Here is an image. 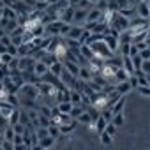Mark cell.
<instances>
[{"instance_id":"cell-39","label":"cell","mask_w":150,"mask_h":150,"mask_svg":"<svg viewBox=\"0 0 150 150\" xmlns=\"http://www.w3.org/2000/svg\"><path fill=\"white\" fill-rule=\"evenodd\" d=\"M2 9H4V7H0V21H2Z\"/></svg>"},{"instance_id":"cell-11","label":"cell","mask_w":150,"mask_h":150,"mask_svg":"<svg viewBox=\"0 0 150 150\" xmlns=\"http://www.w3.org/2000/svg\"><path fill=\"white\" fill-rule=\"evenodd\" d=\"M50 72L53 74V76L60 78V76H62V72H64V62H62V60H57V62H53V64L50 65Z\"/></svg>"},{"instance_id":"cell-7","label":"cell","mask_w":150,"mask_h":150,"mask_svg":"<svg viewBox=\"0 0 150 150\" xmlns=\"http://www.w3.org/2000/svg\"><path fill=\"white\" fill-rule=\"evenodd\" d=\"M88 11L90 9H80V7H76V11H74V23H80V27H83L87 23Z\"/></svg>"},{"instance_id":"cell-13","label":"cell","mask_w":150,"mask_h":150,"mask_svg":"<svg viewBox=\"0 0 150 150\" xmlns=\"http://www.w3.org/2000/svg\"><path fill=\"white\" fill-rule=\"evenodd\" d=\"M2 18H4V20H18V13H16L14 7L6 6V7L2 9Z\"/></svg>"},{"instance_id":"cell-19","label":"cell","mask_w":150,"mask_h":150,"mask_svg":"<svg viewBox=\"0 0 150 150\" xmlns=\"http://www.w3.org/2000/svg\"><path fill=\"white\" fill-rule=\"evenodd\" d=\"M124 106H125V96H122V97L111 106V111H113V113H120V111L124 110Z\"/></svg>"},{"instance_id":"cell-1","label":"cell","mask_w":150,"mask_h":150,"mask_svg":"<svg viewBox=\"0 0 150 150\" xmlns=\"http://www.w3.org/2000/svg\"><path fill=\"white\" fill-rule=\"evenodd\" d=\"M129 27H131V20H129L127 16H124L120 11H117V13L113 14L111 21H110V28H113V30H117L118 34H122V32H127Z\"/></svg>"},{"instance_id":"cell-14","label":"cell","mask_w":150,"mask_h":150,"mask_svg":"<svg viewBox=\"0 0 150 150\" xmlns=\"http://www.w3.org/2000/svg\"><path fill=\"white\" fill-rule=\"evenodd\" d=\"M115 87V90L120 94V96H127L131 90H132V87L129 85V81H120V83H117V85H113Z\"/></svg>"},{"instance_id":"cell-3","label":"cell","mask_w":150,"mask_h":150,"mask_svg":"<svg viewBox=\"0 0 150 150\" xmlns=\"http://www.w3.org/2000/svg\"><path fill=\"white\" fill-rule=\"evenodd\" d=\"M103 16H104V11H103V9H99L97 6H94V7L88 11L87 23H97V21H103Z\"/></svg>"},{"instance_id":"cell-35","label":"cell","mask_w":150,"mask_h":150,"mask_svg":"<svg viewBox=\"0 0 150 150\" xmlns=\"http://www.w3.org/2000/svg\"><path fill=\"white\" fill-rule=\"evenodd\" d=\"M7 32H6V28H2V27H0V37H4Z\"/></svg>"},{"instance_id":"cell-22","label":"cell","mask_w":150,"mask_h":150,"mask_svg":"<svg viewBox=\"0 0 150 150\" xmlns=\"http://www.w3.org/2000/svg\"><path fill=\"white\" fill-rule=\"evenodd\" d=\"M14 136H16L14 127H13V125H7V127L4 129V139H6V141H14Z\"/></svg>"},{"instance_id":"cell-21","label":"cell","mask_w":150,"mask_h":150,"mask_svg":"<svg viewBox=\"0 0 150 150\" xmlns=\"http://www.w3.org/2000/svg\"><path fill=\"white\" fill-rule=\"evenodd\" d=\"M94 125H96V132H99V134H101V132H104V129H106L108 122H106V120H104L103 117H99V118H97V120L94 122Z\"/></svg>"},{"instance_id":"cell-5","label":"cell","mask_w":150,"mask_h":150,"mask_svg":"<svg viewBox=\"0 0 150 150\" xmlns=\"http://www.w3.org/2000/svg\"><path fill=\"white\" fill-rule=\"evenodd\" d=\"M74 11H76V7L74 6H65L64 9H62V14H60V21H64V23H72L74 21Z\"/></svg>"},{"instance_id":"cell-26","label":"cell","mask_w":150,"mask_h":150,"mask_svg":"<svg viewBox=\"0 0 150 150\" xmlns=\"http://www.w3.org/2000/svg\"><path fill=\"white\" fill-rule=\"evenodd\" d=\"M48 131H50V136H53V138H57V139L62 136V134H60V127L55 125V124H50V125H48Z\"/></svg>"},{"instance_id":"cell-20","label":"cell","mask_w":150,"mask_h":150,"mask_svg":"<svg viewBox=\"0 0 150 150\" xmlns=\"http://www.w3.org/2000/svg\"><path fill=\"white\" fill-rule=\"evenodd\" d=\"M20 118H21V111L16 108V110L9 115V125H16V124H20Z\"/></svg>"},{"instance_id":"cell-2","label":"cell","mask_w":150,"mask_h":150,"mask_svg":"<svg viewBox=\"0 0 150 150\" xmlns=\"http://www.w3.org/2000/svg\"><path fill=\"white\" fill-rule=\"evenodd\" d=\"M34 65H35V58H30V57H18V71H20V72L34 71Z\"/></svg>"},{"instance_id":"cell-32","label":"cell","mask_w":150,"mask_h":150,"mask_svg":"<svg viewBox=\"0 0 150 150\" xmlns=\"http://www.w3.org/2000/svg\"><path fill=\"white\" fill-rule=\"evenodd\" d=\"M131 60H132V64H134V67L139 71V67H141V62H143V58L139 57V55H136V57H131Z\"/></svg>"},{"instance_id":"cell-41","label":"cell","mask_w":150,"mask_h":150,"mask_svg":"<svg viewBox=\"0 0 150 150\" xmlns=\"http://www.w3.org/2000/svg\"><path fill=\"white\" fill-rule=\"evenodd\" d=\"M146 4H148V9H150V0H146Z\"/></svg>"},{"instance_id":"cell-16","label":"cell","mask_w":150,"mask_h":150,"mask_svg":"<svg viewBox=\"0 0 150 150\" xmlns=\"http://www.w3.org/2000/svg\"><path fill=\"white\" fill-rule=\"evenodd\" d=\"M57 106H58L60 113H65V115H69V113L72 111V108H74V104H72L71 101H60Z\"/></svg>"},{"instance_id":"cell-24","label":"cell","mask_w":150,"mask_h":150,"mask_svg":"<svg viewBox=\"0 0 150 150\" xmlns=\"http://www.w3.org/2000/svg\"><path fill=\"white\" fill-rule=\"evenodd\" d=\"M111 143H113V136H111V134H108L106 131H104V132H101V145H103V146H110Z\"/></svg>"},{"instance_id":"cell-17","label":"cell","mask_w":150,"mask_h":150,"mask_svg":"<svg viewBox=\"0 0 150 150\" xmlns=\"http://www.w3.org/2000/svg\"><path fill=\"white\" fill-rule=\"evenodd\" d=\"M80 53H81L87 60H92V58H94V51H92V46H90V44H81V46H80Z\"/></svg>"},{"instance_id":"cell-30","label":"cell","mask_w":150,"mask_h":150,"mask_svg":"<svg viewBox=\"0 0 150 150\" xmlns=\"http://www.w3.org/2000/svg\"><path fill=\"white\" fill-rule=\"evenodd\" d=\"M138 92H139L143 97H150V87H148V85H141V87H138Z\"/></svg>"},{"instance_id":"cell-10","label":"cell","mask_w":150,"mask_h":150,"mask_svg":"<svg viewBox=\"0 0 150 150\" xmlns=\"http://www.w3.org/2000/svg\"><path fill=\"white\" fill-rule=\"evenodd\" d=\"M83 32H85V28H83V27H71V30H69V34H67V39L80 41V39H81V35H83ZM80 44H81V42H80Z\"/></svg>"},{"instance_id":"cell-37","label":"cell","mask_w":150,"mask_h":150,"mask_svg":"<svg viewBox=\"0 0 150 150\" xmlns=\"http://www.w3.org/2000/svg\"><path fill=\"white\" fill-rule=\"evenodd\" d=\"M4 141H6V139H4V134L0 132V146H2V143H4Z\"/></svg>"},{"instance_id":"cell-15","label":"cell","mask_w":150,"mask_h":150,"mask_svg":"<svg viewBox=\"0 0 150 150\" xmlns=\"http://www.w3.org/2000/svg\"><path fill=\"white\" fill-rule=\"evenodd\" d=\"M55 143H57V138H53V136H46V138H42V139L39 141V145H41L44 150L53 148V146H55Z\"/></svg>"},{"instance_id":"cell-38","label":"cell","mask_w":150,"mask_h":150,"mask_svg":"<svg viewBox=\"0 0 150 150\" xmlns=\"http://www.w3.org/2000/svg\"><path fill=\"white\" fill-rule=\"evenodd\" d=\"M46 2H48V4H58L60 0H46Z\"/></svg>"},{"instance_id":"cell-4","label":"cell","mask_w":150,"mask_h":150,"mask_svg":"<svg viewBox=\"0 0 150 150\" xmlns=\"http://www.w3.org/2000/svg\"><path fill=\"white\" fill-rule=\"evenodd\" d=\"M62 25H64V21H60V20H53V21H50L48 25H44L46 34H48V35H60Z\"/></svg>"},{"instance_id":"cell-31","label":"cell","mask_w":150,"mask_h":150,"mask_svg":"<svg viewBox=\"0 0 150 150\" xmlns=\"http://www.w3.org/2000/svg\"><path fill=\"white\" fill-rule=\"evenodd\" d=\"M139 71H141L143 74H150V60H143V62H141Z\"/></svg>"},{"instance_id":"cell-12","label":"cell","mask_w":150,"mask_h":150,"mask_svg":"<svg viewBox=\"0 0 150 150\" xmlns=\"http://www.w3.org/2000/svg\"><path fill=\"white\" fill-rule=\"evenodd\" d=\"M127 78H129V72L124 69V67H120V69H117V72H115V76H113V83L117 85V83H120V81H127Z\"/></svg>"},{"instance_id":"cell-18","label":"cell","mask_w":150,"mask_h":150,"mask_svg":"<svg viewBox=\"0 0 150 150\" xmlns=\"http://www.w3.org/2000/svg\"><path fill=\"white\" fill-rule=\"evenodd\" d=\"M92 122H94V118H92V115H90L88 110H85V111L78 117V124H87V125H90Z\"/></svg>"},{"instance_id":"cell-33","label":"cell","mask_w":150,"mask_h":150,"mask_svg":"<svg viewBox=\"0 0 150 150\" xmlns=\"http://www.w3.org/2000/svg\"><path fill=\"white\" fill-rule=\"evenodd\" d=\"M2 148H4V150H16V146H14L13 141H4V143H2Z\"/></svg>"},{"instance_id":"cell-29","label":"cell","mask_w":150,"mask_h":150,"mask_svg":"<svg viewBox=\"0 0 150 150\" xmlns=\"http://www.w3.org/2000/svg\"><path fill=\"white\" fill-rule=\"evenodd\" d=\"M117 129H118V127H117V125H115L113 122H108V125H106V129H104V131H106L108 134L115 136V134H117Z\"/></svg>"},{"instance_id":"cell-25","label":"cell","mask_w":150,"mask_h":150,"mask_svg":"<svg viewBox=\"0 0 150 150\" xmlns=\"http://www.w3.org/2000/svg\"><path fill=\"white\" fill-rule=\"evenodd\" d=\"M111 122H113V124H115L117 127H122V125L125 124V117H124L122 113H115V115H113V120H111Z\"/></svg>"},{"instance_id":"cell-40","label":"cell","mask_w":150,"mask_h":150,"mask_svg":"<svg viewBox=\"0 0 150 150\" xmlns=\"http://www.w3.org/2000/svg\"><path fill=\"white\" fill-rule=\"evenodd\" d=\"M139 2H146V0H136V6H138Z\"/></svg>"},{"instance_id":"cell-23","label":"cell","mask_w":150,"mask_h":150,"mask_svg":"<svg viewBox=\"0 0 150 150\" xmlns=\"http://www.w3.org/2000/svg\"><path fill=\"white\" fill-rule=\"evenodd\" d=\"M34 134H35V138L41 141L42 138L50 136V131H48V127H37V129H34Z\"/></svg>"},{"instance_id":"cell-9","label":"cell","mask_w":150,"mask_h":150,"mask_svg":"<svg viewBox=\"0 0 150 150\" xmlns=\"http://www.w3.org/2000/svg\"><path fill=\"white\" fill-rule=\"evenodd\" d=\"M136 14L143 20H148L150 21V9H148V4L146 2H139L136 6Z\"/></svg>"},{"instance_id":"cell-6","label":"cell","mask_w":150,"mask_h":150,"mask_svg":"<svg viewBox=\"0 0 150 150\" xmlns=\"http://www.w3.org/2000/svg\"><path fill=\"white\" fill-rule=\"evenodd\" d=\"M50 72V67L42 62V60H35V65H34V74L41 80L42 76H46V74Z\"/></svg>"},{"instance_id":"cell-36","label":"cell","mask_w":150,"mask_h":150,"mask_svg":"<svg viewBox=\"0 0 150 150\" xmlns=\"http://www.w3.org/2000/svg\"><path fill=\"white\" fill-rule=\"evenodd\" d=\"M88 2H90V4H92V6H97V4H99V2H101V0H88Z\"/></svg>"},{"instance_id":"cell-34","label":"cell","mask_w":150,"mask_h":150,"mask_svg":"<svg viewBox=\"0 0 150 150\" xmlns=\"http://www.w3.org/2000/svg\"><path fill=\"white\" fill-rule=\"evenodd\" d=\"M132 44H134V46H136V48H138L139 51H141V50H146V48H148V42H146V41H141V42H132Z\"/></svg>"},{"instance_id":"cell-28","label":"cell","mask_w":150,"mask_h":150,"mask_svg":"<svg viewBox=\"0 0 150 150\" xmlns=\"http://www.w3.org/2000/svg\"><path fill=\"white\" fill-rule=\"evenodd\" d=\"M131 44H132V42H124V44H120L122 57H129V53H131Z\"/></svg>"},{"instance_id":"cell-8","label":"cell","mask_w":150,"mask_h":150,"mask_svg":"<svg viewBox=\"0 0 150 150\" xmlns=\"http://www.w3.org/2000/svg\"><path fill=\"white\" fill-rule=\"evenodd\" d=\"M64 62V69H67L72 76H80V69H81V65L80 64H76V62H71V60H62Z\"/></svg>"},{"instance_id":"cell-27","label":"cell","mask_w":150,"mask_h":150,"mask_svg":"<svg viewBox=\"0 0 150 150\" xmlns=\"http://www.w3.org/2000/svg\"><path fill=\"white\" fill-rule=\"evenodd\" d=\"M127 81H129V85H131L132 88H138V87H139V78L136 76V74H131V76L127 78Z\"/></svg>"}]
</instances>
